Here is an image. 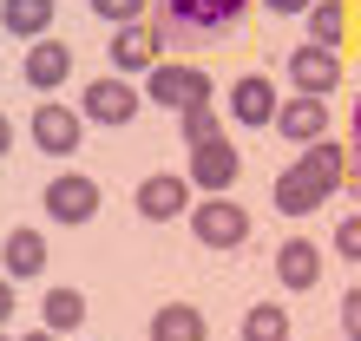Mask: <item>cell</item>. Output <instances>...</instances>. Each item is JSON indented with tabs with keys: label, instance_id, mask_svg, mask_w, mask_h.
I'll return each mask as SVG.
<instances>
[{
	"label": "cell",
	"instance_id": "obj_1",
	"mask_svg": "<svg viewBox=\"0 0 361 341\" xmlns=\"http://www.w3.org/2000/svg\"><path fill=\"white\" fill-rule=\"evenodd\" d=\"M250 13V0H152V33L158 46H184V39H217Z\"/></svg>",
	"mask_w": 361,
	"mask_h": 341
},
{
	"label": "cell",
	"instance_id": "obj_2",
	"mask_svg": "<svg viewBox=\"0 0 361 341\" xmlns=\"http://www.w3.org/2000/svg\"><path fill=\"white\" fill-rule=\"evenodd\" d=\"M138 99L164 105V112H190V105H210V73H197V66H164V59H158Z\"/></svg>",
	"mask_w": 361,
	"mask_h": 341
},
{
	"label": "cell",
	"instance_id": "obj_3",
	"mask_svg": "<svg viewBox=\"0 0 361 341\" xmlns=\"http://www.w3.org/2000/svg\"><path fill=\"white\" fill-rule=\"evenodd\" d=\"M190 230H197V243H210V249H237L250 237V210L237 197H197L190 204Z\"/></svg>",
	"mask_w": 361,
	"mask_h": 341
},
{
	"label": "cell",
	"instance_id": "obj_4",
	"mask_svg": "<svg viewBox=\"0 0 361 341\" xmlns=\"http://www.w3.org/2000/svg\"><path fill=\"white\" fill-rule=\"evenodd\" d=\"M27 132H33V144H39L47 158H73L79 138H86V118H79L73 105H59V99H39L33 118H27Z\"/></svg>",
	"mask_w": 361,
	"mask_h": 341
},
{
	"label": "cell",
	"instance_id": "obj_5",
	"mask_svg": "<svg viewBox=\"0 0 361 341\" xmlns=\"http://www.w3.org/2000/svg\"><path fill=\"white\" fill-rule=\"evenodd\" d=\"M138 105H145V99H138V85L112 73V79H92V85H86V99H79V118H86V125H112V132H118V125H132V118H138Z\"/></svg>",
	"mask_w": 361,
	"mask_h": 341
},
{
	"label": "cell",
	"instance_id": "obj_6",
	"mask_svg": "<svg viewBox=\"0 0 361 341\" xmlns=\"http://www.w3.org/2000/svg\"><path fill=\"white\" fill-rule=\"evenodd\" d=\"M289 85H295V99H329L335 92V85H342V53H329V46H309V39H302V46H295L289 53Z\"/></svg>",
	"mask_w": 361,
	"mask_h": 341
},
{
	"label": "cell",
	"instance_id": "obj_7",
	"mask_svg": "<svg viewBox=\"0 0 361 341\" xmlns=\"http://www.w3.org/2000/svg\"><path fill=\"white\" fill-rule=\"evenodd\" d=\"M39 204H47L53 223H92L99 217V184L86 178V170H66V178H53L47 190H39Z\"/></svg>",
	"mask_w": 361,
	"mask_h": 341
},
{
	"label": "cell",
	"instance_id": "obj_8",
	"mask_svg": "<svg viewBox=\"0 0 361 341\" xmlns=\"http://www.w3.org/2000/svg\"><path fill=\"white\" fill-rule=\"evenodd\" d=\"M237 170H243V158H237V144L230 138H210V144H190V190H210V197H224L230 184H237Z\"/></svg>",
	"mask_w": 361,
	"mask_h": 341
},
{
	"label": "cell",
	"instance_id": "obj_9",
	"mask_svg": "<svg viewBox=\"0 0 361 341\" xmlns=\"http://www.w3.org/2000/svg\"><path fill=\"white\" fill-rule=\"evenodd\" d=\"M190 204H197V190H190L184 170H158V178H145V184H138V217H152V223L190 217Z\"/></svg>",
	"mask_w": 361,
	"mask_h": 341
},
{
	"label": "cell",
	"instance_id": "obj_10",
	"mask_svg": "<svg viewBox=\"0 0 361 341\" xmlns=\"http://www.w3.org/2000/svg\"><path fill=\"white\" fill-rule=\"evenodd\" d=\"M276 138H289L295 151L329 138V99H283L276 105Z\"/></svg>",
	"mask_w": 361,
	"mask_h": 341
},
{
	"label": "cell",
	"instance_id": "obj_11",
	"mask_svg": "<svg viewBox=\"0 0 361 341\" xmlns=\"http://www.w3.org/2000/svg\"><path fill=\"white\" fill-rule=\"evenodd\" d=\"M276 79H263V73H243L237 85H230V118L237 125H250V132H263V125H276Z\"/></svg>",
	"mask_w": 361,
	"mask_h": 341
},
{
	"label": "cell",
	"instance_id": "obj_12",
	"mask_svg": "<svg viewBox=\"0 0 361 341\" xmlns=\"http://www.w3.org/2000/svg\"><path fill=\"white\" fill-rule=\"evenodd\" d=\"M20 79L33 85V92H53V85L73 79V46L66 39H33L27 59H20Z\"/></svg>",
	"mask_w": 361,
	"mask_h": 341
},
{
	"label": "cell",
	"instance_id": "obj_13",
	"mask_svg": "<svg viewBox=\"0 0 361 341\" xmlns=\"http://www.w3.org/2000/svg\"><path fill=\"white\" fill-rule=\"evenodd\" d=\"M158 33L145 27V20H132V27H112V73L125 79V73H152L158 66Z\"/></svg>",
	"mask_w": 361,
	"mask_h": 341
},
{
	"label": "cell",
	"instance_id": "obj_14",
	"mask_svg": "<svg viewBox=\"0 0 361 341\" xmlns=\"http://www.w3.org/2000/svg\"><path fill=\"white\" fill-rule=\"evenodd\" d=\"M276 283L283 289H315L322 283V249L309 237H283L276 243Z\"/></svg>",
	"mask_w": 361,
	"mask_h": 341
},
{
	"label": "cell",
	"instance_id": "obj_15",
	"mask_svg": "<svg viewBox=\"0 0 361 341\" xmlns=\"http://www.w3.org/2000/svg\"><path fill=\"white\" fill-rule=\"evenodd\" d=\"M322 204H329V190L315 184L302 164L276 170V210H283V217H309V210H322Z\"/></svg>",
	"mask_w": 361,
	"mask_h": 341
},
{
	"label": "cell",
	"instance_id": "obj_16",
	"mask_svg": "<svg viewBox=\"0 0 361 341\" xmlns=\"http://www.w3.org/2000/svg\"><path fill=\"white\" fill-rule=\"evenodd\" d=\"M39 269H47V237H39V230H13V237L0 243V275H7V283H27Z\"/></svg>",
	"mask_w": 361,
	"mask_h": 341
},
{
	"label": "cell",
	"instance_id": "obj_17",
	"mask_svg": "<svg viewBox=\"0 0 361 341\" xmlns=\"http://www.w3.org/2000/svg\"><path fill=\"white\" fill-rule=\"evenodd\" d=\"M0 27L33 46V39H47V27H53V0H0Z\"/></svg>",
	"mask_w": 361,
	"mask_h": 341
},
{
	"label": "cell",
	"instance_id": "obj_18",
	"mask_svg": "<svg viewBox=\"0 0 361 341\" xmlns=\"http://www.w3.org/2000/svg\"><path fill=\"white\" fill-rule=\"evenodd\" d=\"M210 328H204V315L190 309V302H164L158 315H152V328H145V341H204Z\"/></svg>",
	"mask_w": 361,
	"mask_h": 341
},
{
	"label": "cell",
	"instance_id": "obj_19",
	"mask_svg": "<svg viewBox=\"0 0 361 341\" xmlns=\"http://www.w3.org/2000/svg\"><path fill=\"white\" fill-rule=\"evenodd\" d=\"M295 164H302L309 178L322 184V190H342V170H348V144H335V138H322V144H309V151L295 158Z\"/></svg>",
	"mask_w": 361,
	"mask_h": 341
},
{
	"label": "cell",
	"instance_id": "obj_20",
	"mask_svg": "<svg viewBox=\"0 0 361 341\" xmlns=\"http://www.w3.org/2000/svg\"><path fill=\"white\" fill-rule=\"evenodd\" d=\"M302 20H309V46H329V53H342V33H348V13H342V0H315V7H309Z\"/></svg>",
	"mask_w": 361,
	"mask_h": 341
},
{
	"label": "cell",
	"instance_id": "obj_21",
	"mask_svg": "<svg viewBox=\"0 0 361 341\" xmlns=\"http://www.w3.org/2000/svg\"><path fill=\"white\" fill-rule=\"evenodd\" d=\"M243 341H289V315L276 309V302H257V309H243Z\"/></svg>",
	"mask_w": 361,
	"mask_h": 341
},
{
	"label": "cell",
	"instance_id": "obj_22",
	"mask_svg": "<svg viewBox=\"0 0 361 341\" xmlns=\"http://www.w3.org/2000/svg\"><path fill=\"white\" fill-rule=\"evenodd\" d=\"M79 322H86V295L79 289H47V335L79 328Z\"/></svg>",
	"mask_w": 361,
	"mask_h": 341
},
{
	"label": "cell",
	"instance_id": "obj_23",
	"mask_svg": "<svg viewBox=\"0 0 361 341\" xmlns=\"http://www.w3.org/2000/svg\"><path fill=\"white\" fill-rule=\"evenodd\" d=\"M178 125H184V144H210V138H224L210 105H190V112H178Z\"/></svg>",
	"mask_w": 361,
	"mask_h": 341
},
{
	"label": "cell",
	"instance_id": "obj_24",
	"mask_svg": "<svg viewBox=\"0 0 361 341\" xmlns=\"http://www.w3.org/2000/svg\"><path fill=\"white\" fill-rule=\"evenodd\" d=\"M145 7H152V0H92V13L105 27H132V20H145Z\"/></svg>",
	"mask_w": 361,
	"mask_h": 341
},
{
	"label": "cell",
	"instance_id": "obj_25",
	"mask_svg": "<svg viewBox=\"0 0 361 341\" xmlns=\"http://www.w3.org/2000/svg\"><path fill=\"white\" fill-rule=\"evenodd\" d=\"M335 256H342V263H361V217L335 223Z\"/></svg>",
	"mask_w": 361,
	"mask_h": 341
},
{
	"label": "cell",
	"instance_id": "obj_26",
	"mask_svg": "<svg viewBox=\"0 0 361 341\" xmlns=\"http://www.w3.org/2000/svg\"><path fill=\"white\" fill-rule=\"evenodd\" d=\"M342 335L361 341V289H342Z\"/></svg>",
	"mask_w": 361,
	"mask_h": 341
},
{
	"label": "cell",
	"instance_id": "obj_27",
	"mask_svg": "<svg viewBox=\"0 0 361 341\" xmlns=\"http://www.w3.org/2000/svg\"><path fill=\"white\" fill-rule=\"evenodd\" d=\"M263 7H269V13H309L315 0H263Z\"/></svg>",
	"mask_w": 361,
	"mask_h": 341
},
{
	"label": "cell",
	"instance_id": "obj_28",
	"mask_svg": "<svg viewBox=\"0 0 361 341\" xmlns=\"http://www.w3.org/2000/svg\"><path fill=\"white\" fill-rule=\"evenodd\" d=\"M7 315H13V283L0 275V322H7Z\"/></svg>",
	"mask_w": 361,
	"mask_h": 341
},
{
	"label": "cell",
	"instance_id": "obj_29",
	"mask_svg": "<svg viewBox=\"0 0 361 341\" xmlns=\"http://www.w3.org/2000/svg\"><path fill=\"white\" fill-rule=\"evenodd\" d=\"M13 151V125H7V112H0V158Z\"/></svg>",
	"mask_w": 361,
	"mask_h": 341
},
{
	"label": "cell",
	"instance_id": "obj_30",
	"mask_svg": "<svg viewBox=\"0 0 361 341\" xmlns=\"http://www.w3.org/2000/svg\"><path fill=\"white\" fill-rule=\"evenodd\" d=\"M13 341H53V335H47V328H33V335H13Z\"/></svg>",
	"mask_w": 361,
	"mask_h": 341
},
{
	"label": "cell",
	"instance_id": "obj_31",
	"mask_svg": "<svg viewBox=\"0 0 361 341\" xmlns=\"http://www.w3.org/2000/svg\"><path fill=\"white\" fill-rule=\"evenodd\" d=\"M0 341H7V335H0Z\"/></svg>",
	"mask_w": 361,
	"mask_h": 341
}]
</instances>
